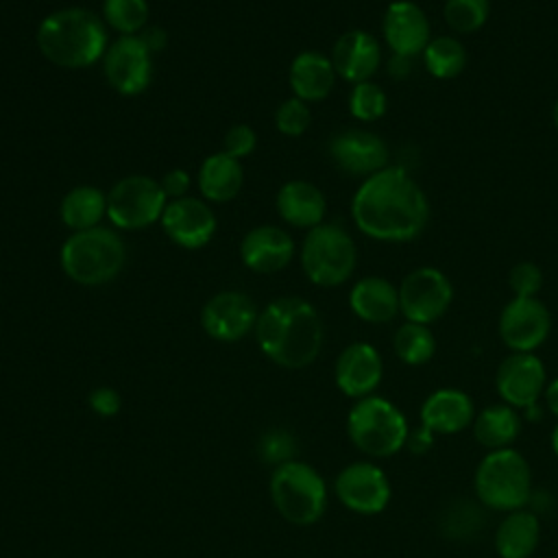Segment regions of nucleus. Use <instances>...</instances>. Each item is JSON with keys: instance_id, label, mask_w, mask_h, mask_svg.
Returning a JSON list of instances; mask_svg holds the SVG:
<instances>
[{"instance_id": "obj_1", "label": "nucleus", "mask_w": 558, "mask_h": 558, "mask_svg": "<svg viewBox=\"0 0 558 558\" xmlns=\"http://www.w3.org/2000/svg\"><path fill=\"white\" fill-rule=\"evenodd\" d=\"M351 214L357 229L368 238L408 242L423 231L429 205L403 168H384L357 187Z\"/></svg>"}, {"instance_id": "obj_2", "label": "nucleus", "mask_w": 558, "mask_h": 558, "mask_svg": "<svg viewBox=\"0 0 558 558\" xmlns=\"http://www.w3.org/2000/svg\"><path fill=\"white\" fill-rule=\"evenodd\" d=\"M255 338L266 357L283 368L310 366L323 347L318 312L299 296L272 301L255 323Z\"/></svg>"}, {"instance_id": "obj_3", "label": "nucleus", "mask_w": 558, "mask_h": 558, "mask_svg": "<svg viewBox=\"0 0 558 558\" xmlns=\"http://www.w3.org/2000/svg\"><path fill=\"white\" fill-rule=\"evenodd\" d=\"M41 54L61 68H87L107 52V31L87 9H61L37 28Z\"/></svg>"}, {"instance_id": "obj_4", "label": "nucleus", "mask_w": 558, "mask_h": 558, "mask_svg": "<svg viewBox=\"0 0 558 558\" xmlns=\"http://www.w3.org/2000/svg\"><path fill=\"white\" fill-rule=\"evenodd\" d=\"M124 242L105 227L74 231L61 246L65 275L81 286H102L124 266Z\"/></svg>"}, {"instance_id": "obj_5", "label": "nucleus", "mask_w": 558, "mask_h": 558, "mask_svg": "<svg viewBox=\"0 0 558 558\" xmlns=\"http://www.w3.org/2000/svg\"><path fill=\"white\" fill-rule=\"evenodd\" d=\"M473 484L480 504L490 510L512 512L532 497L530 464L512 447L488 451L475 469Z\"/></svg>"}, {"instance_id": "obj_6", "label": "nucleus", "mask_w": 558, "mask_h": 558, "mask_svg": "<svg viewBox=\"0 0 558 558\" xmlns=\"http://www.w3.org/2000/svg\"><path fill=\"white\" fill-rule=\"evenodd\" d=\"M347 434L362 453L390 458L405 447L410 429L403 412L392 401L368 395L349 410Z\"/></svg>"}, {"instance_id": "obj_7", "label": "nucleus", "mask_w": 558, "mask_h": 558, "mask_svg": "<svg viewBox=\"0 0 558 558\" xmlns=\"http://www.w3.org/2000/svg\"><path fill=\"white\" fill-rule=\"evenodd\" d=\"M270 499L288 523L312 525L327 508V486L314 466L288 460L270 475Z\"/></svg>"}, {"instance_id": "obj_8", "label": "nucleus", "mask_w": 558, "mask_h": 558, "mask_svg": "<svg viewBox=\"0 0 558 558\" xmlns=\"http://www.w3.org/2000/svg\"><path fill=\"white\" fill-rule=\"evenodd\" d=\"M355 244L338 225H318L310 229L301 248V264L316 286H340L355 268Z\"/></svg>"}, {"instance_id": "obj_9", "label": "nucleus", "mask_w": 558, "mask_h": 558, "mask_svg": "<svg viewBox=\"0 0 558 558\" xmlns=\"http://www.w3.org/2000/svg\"><path fill=\"white\" fill-rule=\"evenodd\" d=\"M166 194L161 183L144 174L120 179L107 194V216L120 229H142L161 218Z\"/></svg>"}, {"instance_id": "obj_10", "label": "nucleus", "mask_w": 558, "mask_h": 558, "mask_svg": "<svg viewBox=\"0 0 558 558\" xmlns=\"http://www.w3.org/2000/svg\"><path fill=\"white\" fill-rule=\"evenodd\" d=\"M453 288L449 279L436 268L412 270L399 288V310L410 323H434L451 305Z\"/></svg>"}, {"instance_id": "obj_11", "label": "nucleus", "mask_w": 558, "mask_h": 558, "mask_svg": "<svg viewBox=\"0 0 558 558\" xmlns=\"http://www.w3.org/2000/svg\"><path fill=\"white\" fill-rule=\"evenodd\" d=\"M333 490L340 504L357 514H377L390 501V482L373 462L344 466L333 482Z\"/></svg>"}, {"instance_id": "obj_12", "label": "nucleus", "mask_w": 558, "mask_h": 558, "mask_svg": "<svg viewBox=\"0 0 558 558\" xmlns=\"http://www.w3.org/2000/svg\"><path fill=\"white\" fill-rule=\"evenodd\" d=\"M551 316L536 296H514L499 316V336L512 353H532L549 336Z\"/></svg>"}, {"instance_id": "obj_13", "label": "nucleus", "mask_w": 558, "mask_h": 558, "mask_svg": "<svg viewBox=\"0 0 558 558\" xmlns=\"http://www.w3.org/2000/svg\"><path fill=\"white\" fill-rule=\"evenodd\" d=\"M150 72V50L137 35H122L105 52V76L109 85L124 96L144 92Z\"/></svg>"}, {"instance_id": "obj_14", "label": "nucleus", "mask_w": 558, "mask_h": 558, "mask_svg": "<svg viewBox=\"0 0 558 558\" xmlns=\"http://www.w3.org/2000/svg\"><path fill=\"white\" fill-rule=\"evenodd\" d=\"M257 323V312L253 301L233 290L218 292L211 296L203 312H201V325L214 340L220 342H233L244 338Z\"/></svg>"}, {"instance_id": "obj_15", "label": "nucleus", "mask_w": 558, "mask_h": 558, "mask_svg": "<svg viewBox=\"0 0 558 558\" xmlns=\"http://www.w3.org/2000/svg\"><path fill=\"white\" fill-rule=\"evenodd\" d=\"M495 386L504 403L525 410L545 390V366L534 353H510L497 368Z\"/></svg>"}, {"instance_id": "obj_16", "label": "nucleus", "mask_w": 558, "mask_h": 558, "mask_svg": "<svg viewBox=\"0 0 558 558\" xmlns=\"http://www.w3.org/2000/svg\"><path fill=\"white\" fill-rule=\"evenodd\" d=\"M329 155L340 170L353 177H371L386 168L388 148L386 142L362 129H347L329 142Z\"/></svg>"}, {"instance_id": "obj_17", "label": "nucleus", "mask_w": 558, "mask_h": 558, "mask_svg": "<svg viewBox=\"0 0 558 558\" xmlns=\"http://www.w3.org/2000/svg\"><path fill=\"white\" fill-rule=\"evenodd\" d=\"M159 220L168 238L185 248L205 246L216 231L214 211L203 201L190 196L172 198L166 203Z\"/></svg>"}, {"instance_id": "obj_18", "label": "nucleus", "mask_w": 558, "mask_h": 558, "mask_svg": "<svg viewBox=\"0 0 558 558\" xmlns=\"http://www.w3.org/2000/svg\"><path fill=\"white\" fill-rule=\"evenodd\" d=\"M333 375L342 395L351 399H364L379 386L384 364L375 347L366 342H353L340 353Z\"/></svg>"}, {"instance_id": "obj_19", "label": "nucleus", "mask_w": 558, "mask_h": 558, "mask_svg": "<svg viewBox=\"0 0 558 558\" xmlns=\"http://www.w3.org/2000/svg\"><path fill=\"white\" fill-rule=\"evenodd\" d=\"M384 37L390 50L412 59L429 44V22L423 9L410 0H397L386 9Z\"/></svg>"}, {"instance_id": "obj_20", "label": "nucleus", "mask_w": 558, "mask_h": 558, "mask_svg": "<svg viewBox=\"0 0 558 558\" xmlns=\"http://www.w3.org/2000/svg\"><path fill=\"white\" fill-rule=\"evenodd\" d=\"M379 61H381V48L377 39L364 31L344 33L336 41L331 52L333 70L351 83L368 81L379 68Z\"/></svg>"}, {"instance_id": "obj_21", "label": "nucleus", "mask_w": 558, "mask_h": 558, "mask_svg": "<svg viewBox=\"0 0 558 558\" xmlns=\"http://www.w3.org/2000/svg\"><path fill=\"white\" fill-rule=\"evenodd\" d=\"M292 253L294 244L290 235L283 229L270 225L251 229L240 244L242 262L255 272L281 270L292 259Z\"/></svg>"}, {"instance_id": "obj_22", "label": "nucleus", "mask_w": 558, "mask_h": 558, "mask_svg": "<svg viewBox=\"0 0 558 558\" xmlns=\"http://www.w3.org/2000/svg\"><path fill=\"white\" fill-rule=\"evenodd\" d=\"M473 401L456 388L432 392L421 405V425L434 434H458L473 423Z\"/></svg>"}, {"instance_id": "obj_23", "label": "nucleus", "mask_w": 558, "mask_h": 558, "mask_svg": "<svg viewBox=\"0 0 558 558\" xmlns=\"http://www.w3.org/2000/svg\"><path fill=\"white\" fill-rule=\"evenodd\" d=\"M279 216L294 227H318L325 216L323 192L307 181H288L277 192Z\"/></svg>"}, {"instance_id": "obj_24", "label": "nucleus", "mask_w": 558, "mask_h": 558, "mask_svg": "<svg viewBox=\"0 0 558 558\" xmlns=\"http://www.w3.org/2000/svg\"><path fill=\"white\" fill-rule=\"evenodd\" d=\"M349 305L366 323H388L399 312V290L381 277H366L353 286Z\"/></svg>"}, {"instance_id": "obj_25", "label": "nucleus", "mask_w": 558, "mask_h": 558, "mask_svg": "<svg viewBox=\"0 0 558 558\" xmlns=\"http://www.w3.org/2000/svg\"><path fill=\"white\" fill-rule=\"evenodd\" d=\"M336 81V70L331 59L320 52H301L290 65V87L296 98L312 102L329 96Z\"/></svg>"}, {"instance_id": "obj_26", "label": "nucleus", "mask_w": 558, "mask_h": 558, "mask_svg": "<svg viewBox=\"0 0 558 558\" xmlns=\"http://www.w3.org/2000/svg\"><path fill=\"white\" fill-rule=\"evenodd\" d=\"M541 538L536 512L519 508L504 517L495 532V549L499 558H530Z\"/></svg>"}, {"instance_id": "obj_27", "label": "nucleus", "mask_w": 558, "mask_h": 558, "mask_svg": "<svg viewBox=\"0 0 558 558\" xmlns=\"http://www.w3.org/2000/svg\"><path fill=\"white\" fill-rule=\"evenodd\" d=\"M244 174L235 157L227 153L209 155L198 170V187L207 201H231L242 187Z\"/></svg>"}, {"instance_id": "obj_28", "label": "nucleus", "mask_w": 558, "mask_h": 558, "mask_svg": "<svg viewBox=\"0 0 558 558\" xmlns=\"http://www.w3.org/2000/svg\"><path fill=\"white\" fill-rule=\"evenodd\" d=\"M521 432V418L517 410L508 403H495L484 408L473 418V436L486 449H506L510 447Z\"/></svg>"}, {"instance_id": "obj_29", "label": "nucleus", "mask_w": 558, "mask_h": 558, "mask_svg": "<svg viewBox=\"0 0 558 558\" xmlns=\"http://www.w3.org/2000/svg\"><path fill=\"white\" fill-rule=\"evenodd\" d=\"M105 214L107 196L92 185H78L70 190L61 201V220L74 231L98 227V220Z\"/></svg>"}, {"instance_id": "obj_30", "label": "nucleus", "mask_w": 558, "mask_h": 558, "mask_svg": "<svg viewBox=\"0 0 558 558\" xmlns=\"http://www.w3.org/2000/svg\"><path fill=\"white\" fill-rule=\"evenodd\" d=\"M392 344H395L397 357L410 366L429 362L436 351V340H434V333L427 329V325L410 323V320L397 329Z\"/></svg>"}, {"instance_id": "obj_31", "label": "nucleus", "mask_w": 558, "mask_h": 558, "mask_svg": "<svg viewBox=\"0 0 558 558\" xmlns=\"http://www.w3.org/2000/svg\"><path fill=\"white\" fill-rule=\"evenodd\" d=\"M425 68L436 78H453L464 70L466 50L453 37H436L429 39L427 48L423 50Z\"/></svg>"}, {"instance_id": "obj_32", "label": "nucleus", "mask_w": 558, "mask_h": 558, "mask_svg": "<svg viewBox=\"0 0 558 558\" xmlns=\"http://www.w3.org/2000/svg\"><path fill=\"white\" fill-rule=\"evenodd\" d=\"M102 11L107 24L122 35H137L146 28L148 22L146 0H105Z\"/></svg>"}, {"instance_id": "obj_33", "label": "nucleus", "mask_w": 558, "mask_h": 558, "mask_svg": "<svg viewBox=\"0 0 558 558\" xmlns=\"http://www.w3.org/2000/svg\"><path fill=\"white\" fill-rule=\"evenodd\" d=\"M488 0H447L445 20L458 33H473L488 20Z\"/></svg>"}, {"instance_id": "obj_34", "label": "nucleus", "mask_w": 558, "mask_h": 558, "mask_svg": "<svg viewBox=\"0 0 558 558\" xmlns=\"http://www.w3.org/2000/svg\"><path fill=\"white\" fill-rule=\"evenodd\" d=\"M349 109L357 120L373 122L386 113V94L379 85L371 81L355 83L349 98Z\"/></svg>"}, {"instance_id": "obj_35", "label": "nucleus", "mask_w": 558, "mask_h": 558, "mask_svg": "<svg viewBox=\"0 0 558 558\" xmlns=\"http://www.w3.org/2000/svg\"><path fill=\"white\" fill-rule=\"evenodd\" d=\"M442 525L449 536H456V538L473 536L482 527V514L475 504L458 501L442 517Z\"/></svg>"}, {"instance_id": "obj_36", "label": "nucleus", "mask_w": 558, "mask_h": 558, "mask_svg": "<svg viewBox=\"0 0 558 558\" xmlns=\"http://www.w3.org/2000/svg\"><path fill=\"white\" fill-rule=\"evenodd\" d=\"M275 124L283 135H301L310 126V109L301 98H288L279 105L275 113Z\"/></svg>"}, {"instance_id": "obj_37", "label": "nucleus", "mask_w": 558, "mask_h": 558, "mask_svg": "<svg viewBox=\"0 0 558 558\" xmlns=\"http://www.w3.org/2000/svg\"><path fill=\"white\" fill-rule=\"evenodd\" d=\"M543 286V272L532 262H521L510 272V288L514 296H534Z\"/></svg>"}, {"instance_id": "obj_38", "label": "nucleus", "mask_w": 558, "mask_h": 558, "mask_svg": "<svg viewBox=\"0 0 558 558\" xmlns=\"http://www.w3.org/2000/svg\"><path fill=\"white\" fill-rule=\"evenodd\" d=\"M262 453H264V460L277 462V466H279L292 458L294 440L286 432H270L262 440Z\"/></svg>"}, {"instance_id": "obj_39", "label": "nucleus", "mask_w": 558, "mask_h": 558, "mask_svg": "<svg viewBox=\"0 0 558 558\" xmlns=\"http://www.w3.org/2000/svg\"><path fill=\"white\" fill-rule=\"evenodd\" d=\"M255 142H257V137H255V131L251 126L235 124L225 135V150L222 153L240 159V157H246L248 153H253Z\"/></svg>"}, {"instance_id": "obj_40", "label": "nucleus", "mask_w": 558, "mask_h": 558, "mask_svg": "<svg viewBox=\"0 0 558 558\" xmlns=\"http://www.w3.org/2000/svg\"><path fill=\"white\" fill-rule=\"evenodd\" d=\"M120 405H122L120 395L109 386H100V388L92 390V395H89V408L100 416L118 414Z\"/></svg>"}, {"instance_id": "obj_41", "label": "nucleus", "mask_w": 558, "mask_h": 558, "mask_svg": "<svg viewBox=\"0 0 558 558\" xmlns=\"http://www.w3.org/2000/svg\"><path fill=\"white\" fill-rule=\"evenodd\" d=\"M187 187H190V177L181 168H174V170L166 172L163 179H161V190H163L166 196L181 198L187 192Z\"/></svg>"}, {"instance_id": "obj_42", "label": "nucleus", "mask_w": 558, "mask_h": 558, "mask_svg": "<svg viewBox=\"0 0 558 558\" xmlns=\"http://www.w3.org/2000/svg\"><path fill=\"white\" fill-rule=\"evenodd\" d=\"M434 445V432H429L427 427L421 425V429H414L408 434V440H405V447L412 451V453H427Z\"/></svg>"}, {"instance_id": "obj_43", "label": "nucleus", "mask_w": 558, "mask_h": 558, "mask_svg": "<svg viewBox=\"0 0 558 558\" xmlns=\"http://www.w3.org/2000/svg\"><path fill=\"white\" fill-rule=\"evenodd\" d=\"M137 37L144 41V46L150 50V54L166 46V33L159 26H148L146 31L137 33Z\"/></svg>"}, {"instance_id": "obj_44", "label": "nucleus", "mask_w": 558, "mask_h": 558, "mask_svg": "<svg viewBox=\"0 0 558 558\" xmlns=\"http://www.w3.org/2000/svg\"><path fill=\"white\" fill-rule=\"evenodd\" d=\"M543 395H545V403H547V408H549V412L551 414H556L558 416V379H554V381H549L547 386H545V390H543Z\"/></svg>"}, {"instance_id": "obj_45", "label": "nucleus", "mask_w": 558, "mask_h": 558, "mask_svg": "<svg viewBox=\"0 0 558 558\" xmlns=\"http://www.w3.org/2000/svg\"><path fill=\"white\" fill-rule=\"evenodd\" d=\"M390 72H392L397 78L408 76V72H410V59H408V57H399V54H395V57H392V61H390Z\"/></svg>"}, {"instance_id": "obj_46", "label": "nucleus", "mask_w": 558, "mask_h": 558, "mask_svg": "<svg viewBox=\"0 0 558 558\" xmlns=\"http://www.w3.org/2000/svg\"><path fill=\"white\" fill-rule=\"evenodd\" d=\"M551 449H554V453L558 456V423H556V427L551 429Z\"/></svg>"}, {"instance_id": "obj_47", "label": "nucleus", "mask_w": 558, "mask_h": 558, "mask_svg": "<svg viewBox=\"0 0 558 558\" xmlns=\"http://www.w3.org/2000/svg\"><path fill=\"white\" fill-rule=\"evenodd\" d=\"M554 124H556V129H558V102H556V107H554Z\"/></svg>"}]
</instances>
